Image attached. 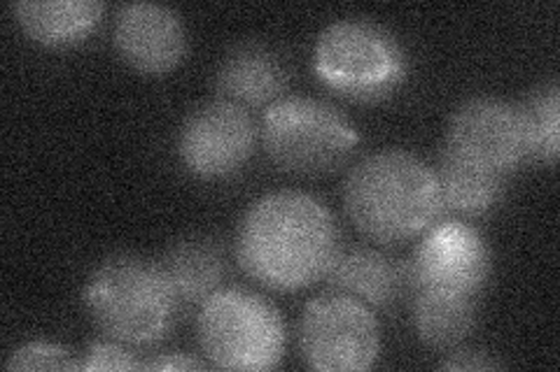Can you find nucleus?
Instances as JSON below:
<instances>
[{
  "instance_id": "16",
  "label": "nucleus",
  "mask_w": 560,
  "mask_h": 372,
  "mask_svg": "<svg viewBox=\"0 0 560 372\" xmlns=\"http://www.w3.org/2000/svg\"><path fill=\"white\" fill-rule=\"evenodd\" d=\"M413 293V331L418 340L430 349L451 351L465 345L477 326L479 298L442 291Z\"/></svg>"
},
{
  "instance_id": "17",
  "label": "nucleus",
  "mask_w": 560,
  "mask_h": 372,
  "mask_svg": "<svg viewBox=\"0 0 560 372\" xmlns=\"http://www.w3.org/2000/svg\"><path fill=\"white\" fill-rule=\"evenodd\" d=\"M434 172L436 182H440L444 209L448 207L465 217L488 215L490 209H495L502 203L506 187H510V180L469 170L460 164L448 161L444 156H440Z\"/></svg>"
},
{
  "instance_id": "14",
  "label": "nucleus",
  "mask_w": 560,
  "mask_h": 372,
  "mask_svg": "<svg viewBox=\"0 0 560 372\" xmlns=\"http://www.w3.org/2000/svg\"><path fill=\"white\" fill-rule=\"evenodd\" d=\"M12 14L33 43L66 49L90 38L103 22L105 5L98 0H16Z\"/></svg>"
},
{
  "instance_id": "6",
  "label": "nucleus",
  "mask_w": 560,
  "mask_h": 372,
  "mask_svg": "<svg viewBox=\"0 0 560 372\" xmlns=\"http://www.w3.org/2000/svg\"><path fill=\"white\" fill-rule=\"evenodd\" d=\"M261 143L283 172L323 177L348 164L360 145V133L331 103L283 96L261 119Z\"/></svg>"
},
{
  "instance_id": "4",
  "label": "nucleus",
  "mask_w": 560,
  "mask_h": 372,
  "mask_svg": "<svg viewBox=\"0 0 560 372\" xmlns=\"http://www.w3.org/2000/svg\"><path fill=\"white\" fill-rule=\"evenodd\" d=\"M409 61L395 35L370 20H339L313 45V73L350 100L388 98L407 80Z\"/></svg>"
},
{
  "instance_id": "21",
  "label": "nucleus",
  "mask_w": 560,
  "mask_h": 372,
  "mask_svg": "<svg viewBox=\"0 0 560 372\" xmlns=\"http://www.w3.org/2000/svg\"><path fill=\"white\" fill-rule=\"evenodd\" d=\"M504 368L493 353H486L479 349H458L453 351L440 363V370H500Z\"/></svg>"
},
{
  "instance_id": "15",
  "label": "nucleus",
  "mask_w": 560,
  "mask_h": 372,
  "mask_svg": "<svg viewBox=\"0 0 560 372\" xmlns=\"http://www.w3.org/2000/svg\"><path fill=\"white\" fill-rule=\"evenodd\" d=\"M180 303L203 305L222 289L226 275L224 250L210 238H187L175 242L162 259Z\"/></svg>"
},
{
  "instance_id": "5",
  "label": "nucleus",
  "mask_w": 560,
  "mask_h": 372,
  "mask_svg": "<svg viewBox=\"0 0 560 372\" xmlns=\"http://www.w3.org/2000/svg\"><path fill=\"white\" fill-rule=\"evenodd\" d=\"M199 347L220 370H273L285 357L280 310L257 291L226 287L210 296L197 319Z\"/></svg>"
},
{
  "instance_id": "20",
  "label": "nucleus",
  "mask_w": 560,
  "mask_h": 372,
  "mask_svg": "<svg viewBox=\"0 0 560 372\" xmlns=\"http://www.w3.org/2000/svg\"><path fill=\"white\" fill-rule=\"evenodd\" d=\"M80 370H145V361H140L133 351L119 343H94L86 347L80 361Z\"/></svg>"
},
{
  "instance_id": "8",
  "label": "nucleus",
  "mask_w": 560,
  "mask_h": 372,
  "mask_svg": "<svg viewBox=\"0 0 560 372\" xmlns=\"http://www.w3.org/2000/svg\"><path fill=\"white\" fill-rule=\"evenodd\" d=\"M300 349L318 372L370 370L381 353V326L372 308L346 293H325L304 308Z\"/></svg>"
},
{
  "instance_id": "1",
  "label": "nucleus",
  "mask_w": 560,
  "mask_h": 372,
  "mask_svg": "<svg viewBox=\"0 0 560 372\" xmlns=\"http://www.w3.org/2000/svg\"><path fill=\"white\" fill-rule=\"evenodd\" d=\"M241 271L269 291H302L341 254V233L329 207L304 191H273L257 199L236 228Z\"/></svg>"
},
{
  "instance_id": "10",
  "label": "nucleus",
  "mask_w": 560,
  "mask_h": 372,
  "mask_svg": "<svg viewBox=\"0 0 560 372\" xmlns=\"http://www.w3.org/2000/svg\"><path fill=\"white\" fill-rule=\"evenodd\" d=\"M257 147L250 112L232 100H210L191 110L178 133V156L199 180H226L245 168Z\"/></svg>"
},
{
  "instance_id": "7",
  "label": "nucleus",
  "mask_w": 560,
  "mask_h": 372,
  "mask_svg": "<svg viewBox=\"0 0 560 372\" xmlns=\"http://www.w3.org/2000/svg\"><path fill=\"white\" fill-rule=\"evenodd\" d=\"M440 156L469 170L512 180V175L530 161L521 105L495 96L467 98L448 119Z\"/></svg>"
},
{
  "instance_id": "19",
  "label": "nucleus",
  "mask_w": 560,
  "mask_h": 372,
  "mask_svg": "<svg viewBox=\"0 0 560 372\" xmlns=\"http://www.w3.org/2000/svg\"><path fill=\"white\" fill-rule=\"evenodd\" d=\"M5 370H80V361L63 345L35 340L16 347L5 361Z\"/></svg>"
},
{
  "instance_id": "11",
  "label": "nucleus",
  "mask_w": 560,
  "mask_h": 372,
  "mask_svg": "<svg viewBox=\"0 0 560 372\" xmlns=\"http://www.w3.org/2000/svg\"><path fill=\"white\" fill-rule=\"evenodd\" d=\"M113 43L121 61L143 75H166L187 57L185 24L166 5H121L115 14Z\"/></svg>"
},
{
  "instance_id": "22",
  "label": "nucleus",
  "mask_w": 560,
  "mask_h": 372,
  "mask_svg": "<svg viewBox=\"0 0 560 372\" xmlns=\"http://www.w3.org/2000/svg\"><path fill=\"white\" fill-rule=\"evenodd\" d=\"M206 363L189 357V353L180 351H171V353H160L150 361H145V370H162V372H173V370H203Z\"/></svg>"
},
{
  "instance_id": "12",
  "label": "nucleus",
  "mask_w": 560,
  "mask_h": 372,
  "mask_svg": "<svg viewBox=\"0 0 560 372\" xmlns=\"http://www.w3.org/2000/svg\"><path fill=\"white\" fill-rule=\"evenodd\" d=\"M290 86L288 61L265 43H243L218 68L215 88L220 98L241 108H261L283 98Z\"/></svg>"
},
{
  "instance_id": "2",
  "label": "nucleus",
  "mask_w": 560,
  "mask_h": 372,
  "mask_svg": "<svg viewBox=\"0 0 560 372\" xmlns=\"http://www.w3.org/2000/svg\"><path fill=\"white\" fill-rule=\"evenodd\" d=\"M348 219L381 244L416 240L442 217L436 172L407 149H381L350 168L343 182Z\"/></svg>"
},
{
  "instance_id": "13",
  "label": "nucleus",
  "mask_w": 560,
  "mask_h": 372,
  "mask_svg": "<svg viewBox=\"0 0 560 372\" xmlns=\"http://www.w3.org/2000/svg\"><path fill=\"white\" fill-rule=\"evenodd\" d=\"M325 285L329 291L358 298L372 310H388L409 291L407 261L393 259L374 247L341 250Z\"/></svg>"
},
{
  "instance_id": "3",
  "label": "nucleus",
  "mask_w": 560,
  "mask_h": 372,
  "mask_svg": "<svg viewBox=\"0 0 560 372\" xmlns=\"http://www.w3.org/2000/svg\"><path fill=\"white\" fill-rule=\"evenodd\" d=\"M92 324L125 347L162 343L178 319L180 298L162 261L115 254L101 261L82 291Z\"/></svg>"
},
{
  "instance_id": "9",
  "label": "nucleus",
  "mask_w": 560,
  "mask_h": 372,
  "mask_svg": "<svg viewBox=\"0 0 560 372\" xmlns=\"http://www.w3.org/2000/svg\"><path fill=\"white\" fill-rule=\"evenodd\" d=\"M409 291H442L479 298L493 271L490 247L460 219L434 221L407 261Z\"/></svg>"
},
{
  "instance_id": "18",
  "label": "nucleus",
  "mask_w": 560,
  "mask_h": 372,
  "mask_svg": "<svg viewBox=\"0 0 560 372\" xmlns=\"http://www.w3.org/2000/svg\"><path fill=\"white\" fill-rule=\"evenodd\" d=\"M525 131H528L530 158L556 166L560 152V88L556 82L539 86L521 105Z\"/></svg>"
}]
</instances>
